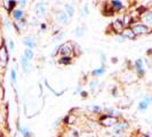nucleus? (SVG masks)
<instances>
[{"label":"nucleus","mask_w":152,"mask_h":137,"mask_svg":"<svg viewBox=\"0 0 152 137\" xmlns=\"http://www.w3.org/2000/svg\"><path fill=\"white\" fill-rule=\"evenodd\" d=\"M111 4H112V7L114 9H117V10H120V9L124 8V5H122L121 1H112Z\"/></svg>","instance_id":"obj_18"},{"label":"nucleus","mask_w":152,"mask_h":137,"mask_svg":"<svg viewBox=\"0 0 152 137\" xmlns=\"http://www.w3.org/2000/svg\"><path fill=\"white\" fill-rule=\"evenodd\" d=\"M89 109L96 112V111H99V110H101V106H99V105H91V106H89Z\"/></svg>","instance_id":"obj_31"},{"label":"nucleus","mask_w":152,"mask_h":137,"mask_svg":"<svg viewBox=\"0 0 152 137\" xmlns=\"http://www.w3.org/2000/svg\"><path fill=\"white\" fill-rule=\"evenodd\" d=\"M88 14H89L88 5H84V7H83V16H87Z\"/></svg>","instance_id":"obj_27"},{"label":"nucleus","mask_w":152,"mask_h":137,"mask_svg":"<svg viewBox=\"0 0 152 137\" xmlns=\"http://www.w3.org/2000/svg\"><path fill=\"white\" fill-rule=\"evenodd\" d=\"M23 44L26 46L29 49H32V48H34L37 46L36 40L32 38V37H24L23 38Z\"/></svg>","instance_id":"obj_8"},{"label":"nucleus","mask_w":152,"mask_h":137,"mask_svg":"<svg viewBox=\"0 0 152 137\" xmlns=\"http://www.w3.org/2000/svg\"><path fill=\"white\" fill-rule=\"evenodd\" d=\"M107 113V115H111V117H115V115H118V114H120L119 111H117V110H113V109H107L105 110Z\"/></svg>","instance_id":"obj_22"},{"label":"nucleus","mask_w":152,"mask_h":137,"mask_svg":"<svg viewBox=\"0 0 152 137\" xmlns=\"http://www.w3.org/2000/svg\"><path fill=\"white\" fill-rule=\"evenodd\" d=\"M143 21L146 23L148 25H152V12H146L143 15ZM145 24V25H146Z\"/></svg>","instance_id":"obj_14"},{"label":"nucleus","mask_w":152,"mask_h":137,"mask_svg":"<svg viewBox=\"0 0 152 137\" xmlns=\"http://www.w3.org/2000/svg\"><path fill=\"white\" fill-rule=\"evenodd\" d=\"M83 90V89H81V87H80V86H79V87H78V88H77V90L75 91V94H77V93H80V91Z\"/></svg>","instance_id":"obj_36"},{"label":"nucleus","mask_w":152,"mask_h":137,"mask_svg":"<svg viewBox=\"0 0 152 137\" xmlns=\"http://www.w3.org/2000/svg\"><path fill=\"white\" fill-rule=\"evenodd\" d=\"M115 40L121 44V42H125V41H126V38L121 34V36H117V37H115Z\"/></svg>","instance_id":"obj_29"},{"label":"nucleus","mask_w":152,"mask_h":137,"mask_svg":"<svg viewBox=\"0 0 152 137\" xmlns=\"http://www.w3.org/2000/svg\"><path fill=\"white\" fill-rule=\"evenodd\" d=\"M103 73H105V68H96V70L93 71V74H94V76H102Z\"/></svg>","instance_id":"obj_20"},{"label":"nucleus","mask_w":152,"mask_h":137,"mask_svg":"<svg viewBox=\"0 0 152 137\" xmlns=\"http://www.w3.org/2000/svg\"><path fill=\"white\" fill-rule=\"evenodd\" d=\"M75 34L77 37H83L84 36V29L81 26H77L76 30H75Z\"/></svg>","instance_id":"obj_21"},{"label":"nucleus","mask_w":152,"mask_h":137,"mask_svg":"<svg viewBox=\"0 0 152 137\" xmlns=\"http://www.w3.org/2000/svg\"><path fill=\"white\" fill-rule=\"evenodd\" d=\"M4 25H5V28H6L7 30H10V22H9L8 20H5V23H4Z\"/></svg>","instance_id":"obj_32"},{"label":"nucleus","mask_w":152,"mask_h":137,"mask_svg":"<svg viewBox=\"0 0 152 137\" xmlns=\"http://www.w3.org/2000/svg\"><path fill=\"white\" fill-rule=\"evenodd\" d=\"M16 26L18 28V30H23V29H25L26 24H25V22H23V21H18V22L16 23Z\"/></svg>","instance_id":"obj_25"},{"label":"nucleus","mask_w":152,"mask_h":137,"mask_svg":"<svg viewBox=\"0 0 152 137\" xmlns=\"http://www.w3.org/2000/svg\"><path fill=\"white\" fill-rule=\"evenodd\" d=\"M46 13H47V9H46L45 4L38 2V4L36 5V14H37V16L42 18V17L46 16Z\"/></svg>","instance_id":"obj_6"},{"label":"nucleus","mask_w":152,"mask_h":137,"mask_svg":"<svg viewBox=\"0 0 152 137\" xmlns=\"http://www.w3.org/2000/svg\"><path fill=\"white\" fill-rule=\"evenodd\" d=\"M18 129L21 131V134H22L24 137H31L32 136V134H31V131L28 128H25V127H21V126H18Z\"/></svg>","instance_id":"obj_17"},{"label":"nucleus","mask_w":152,"mask_h":137,"mask_svg":"<svg viewBox=\"0 0 152 137\" xmlns=\"http://www.w3.org/2000/svg\"><path fill=\"white\" fill-rule=\"evenodd\" d=\"M124 22H121L120 20H115L113 23H112V28H113V30L115 31V32H122L124 31Z\"/></svg>","instance_id":"obj_10"},{"label":"nucleus","mask_w":152,"mask_h":137,"mask_svg":"<svg viewBox=\"0 0 152 137\" xmlns=\"http://www.w3.org/2000/svg\"><path fill=\"white\" fill-rule=\"evenodd\" d=\"M63 36H64V33H60V34L56 37V40H61V39L63 38Z\"/></svg>","instance_id":"obj_35"},{"label":"nucleus","mask_w":152,"mask_h":137,"mask_svg":"<svg viewBox=\"0 0 152 137\" xmlns=\"http://www.w3.org/2000/svg\"><path fill=\"white\" fill-rule=\"evenodd\" d=\"M60 52H61L62 56H64V57H70V55H72V53H73V48H72V46L70 45L69 42H65V44L61 45Z\"/></svg>","instance_id":"obj_3"},{"label":"nucleus","mask_w":152,"mask_h":137,"mask_svg":"<svg viewBox=\"0 0 152 137\" xmlns=\"http://www.w3.org/2000/svg\"><path fill=\"white\" fill-rule=\"evenodd\" d=\"M101 123L103 126H107V127H110V126H113L114 123H117V119L114 117H111V115H104L102 119H101Z\"/></svg>","instance_id":"obj_5"},{"label":"nucleus","mask_w":152,"mask_h":137,"mask_svg":"<svg viewBox=\"0 0 152 137\" xmlns=\"http://www.w3.org/2000/svg\"><path fill=\"white\" fill-rule=\"evenodd\" d=\"M149 137H152V134H150V135H149Z\"/></svg>","instance_id":"obj_37"},{"label":"nucleus","mask_w":152,"mask_h":137,"mask_svg":"<svg viewBox=\"0 0 152 137\" xmlns=\"http://www.w3.org/2000/svg\"><path fill=\"white\" fill-rule=\"evenodd\" d=\"M127 128H128V123L127 122H117L113 126L112 131L115 135H121L122 133L125 131V129H127Z\"/></svg>","instance_id":"obj_4"},{"label":"nucleus","mask_w":152,"mask_h":137,"mask_svg":"<svg viewBox=\"0 0 152 137\" xmlns=\"http://www.w3.org/2000/svg\"><path fill=\"white\" fill-rule=\"evenodd\" d=\"M21 65H22L23 71H24L25 73H29L31 71V61H29V60H28L26 57H24V56L21 57Z\"/></svg>","instance_id":"obj_7"},{"label":"nucleus","mask_w":152,"mask_h":137,"mask_svg":"<svg viewBox=\"0 0 152 137\" xmlns=\"http://www.w3.org/2000/svg\"><path fill=\"white\" fill-rule=\"evenodd\" d=\"M15 5H16V1H5V7L7 8L8 10H10Z\"/></svg>","instance_id":"obj_23"},{"label":"nucleus","mask_w":152,"mask_h":137,"mask_svg":"<svg viewBox=\"0 0 152 137\" xmlns=\"http://www.w3.org/2000/svg\"><path fill=\"white\" fill-rule=\"evenodd\" d=\"M135 68H136L137 73L140 74H143L144 73V64H143V60L138 58L135 61Z\"/></svg>","instance_id":"obj_11"},{"label":"nucleus","mask_w":152,"mask_h":137,"mask_svg":"<svg viewBox=\"0 0 152 137\" xmlns=\"http://www.w3.org/2000/svg\"><path fill=\"white\" fill-rule=\"evenodd\" d=\"M144 101L148 103V104H149V103H151V102H152V97H151V96H146Z\"/></svg>","instance_id":"obj_33"},{"label":"nucleus","mask_w":152,"mask_h":137,"mask_svg":"<svg viewBox=\"0 0 152 137\" xmlns=\"http://www.w3.org/2000/svg\"><path fill=\"white\" fill-rule=\"evenodd\" d=\"M10 79H12V82L15 85L16 84V71L14 68L10 71Z\"/></svg>","instance_id":"obj_24"},{"label":"nucleus","mask_w":152,"mask_h":137,"mask_svg":"<svg viewBox=\"0 0 152 137\" xmlns=\"http://www.w3.org/2000/svg\"><path fill=\"white\" fill-rule=\"evenodd\" d=\"M57 21L61 23V24H68L69 22V16L66 15V13L65 12H63V10H61V12H58L57 13Z\"/></svg>","instance_id":"obj_9"},{"label":"nucleus","mask_w":152,"mask_h":137,"mask_svg":"<svg viewBox=\"0 0 152 137\" xmlns=\"http://www.w3.org/2000/svg\"><path fill=\"white\" fill-rule=\"evenodd\" d=\"M23 16H24V13H23V10H21V9L13 10V17L15 18L16 21H22Z\"/></svg>","instance_id":"obj_12"},{"label":"nucleus","mask_w":152,"mask_h":137,"mask_svg":"<svg viewBox=\"0 0 152 137\" xmlns=\"http://www.w3.org/2000/svg\"><path fill=\"white\" fill-rule=\"evenodd\" d=\"M8 64V52L7 47L2 45L0 47V68H5Z\"/></svg>","instance_id":"obj_1"},{"label":"nucleus","mask_w":152,"mask_h":137,"mask_svg":"<svg viewBox=\"0 0 152 137\" xmlns=\"http://www.w3.org/2000/svg\"><path fill=\"white\" fill-rule=\"evenodd\" d=\"M18 4H21V6H22V7H25V6H26V4H28V1H18Z\"/></svg>","instance_id":"obj_34"},{"label":"nucleus","mask_w":152,"mask_h":137,"mask_svg":"<svg viewBox=\"0 0 152 137\" xmlns=\"http://www.w3.org/2000/svg\"><path fill=\"white\" fill-rule=\"evenodd\" d=\"M122 36L125 37V38L127 39H134L136 36L134 34V32L132 31V29H125V30L122 31Z\"/></svg>","instance_id":"obj_13"},{"label":"nucleus","mask_w":152,"mask_h":137,"mask_svg":"<svg viewBox=\"0 0 152 137\" xmlns=\"http://www.w3.org/2000/svg\"><path fill=\"white\" fill-rule=\"evenodd\" d=\"M8 45H9V49H10L12 52L15 49V45H14V41H13V40H9V41H8Z\"/></svg>","instance_id":"obj_30"},{"label":"nucleus","mask_w":152,"mask_h":137,"mask_svg":"<svg viewBox=\"0 0 152 137\" xmlns=\"http://www.w3.org/2000/svg\"><path fill=\"white\" fill-rule=\"evenodd\" d=\"M148 106H149V104H148L144 99H143V101H141V102H140V104H138V110H141V111H145V110L148 109Z\"/></svg>","instance_id":"obj_19"},{"label":"nucleus","mask_w":152,"mask_h":137,"mask_svg":"<svg viewBox=\"0 0 152 137\" xmlns=\"http://www.w3.org/2000/svg\"><path fill=\"white\" fill-rule=\"evenodd\" d=\"M64 8H65V13H66V15H68L69 17H72V16L75 15V7H73L72 5L66 4Z\"/></svg>","instance_id":"obj_15"},{"label":"nucleus","mask_w":152,"mask_h":137,"mask_svg":"<svg viewBox=\"0 0 152 137\" xmlns=\"http://www.w3.org/2000/svg\"><path fill=\"white\" fill-rule=\"evenodd\" d=\"M132 31L134 32V34H135V36H141V34H145V33H148L149 28H148V25H145V24L137 23V24H134V25H133Z\"/></svg>","instance_id":"obj_2"},{"label":"nucleus","mask_w":152,"mask_h":137,"mask_svg":"<svg viewBox=\"0 0 152 137\" xmlns=\"http://www.w3.org/2000/svg\"><path fill=\"white\" fill-rule=\"evenodd\" d=\"M24 57H26L29 61L31 60H33V57H34V53H33V50L32 49H29V48H26V49H24V55H23Z\"/></svg>","instance_id":"obj_16"},{"label":"nucleus","mask_w":152,"mask_h":137,"mask_svg":"<svg viewBox=\"0 0 152 137\" xmlns=\"http://www.w3.org/2000/svg\"><path fill=\"white\" fill-rule=\"evenodd\" d=\"M84 137H91V136H87V135H86V136H84Z\"/></svg>","instance_id":"obj_38"},{"label":"nucleus","mask_w":152,"mask_h":137,"mask_svg":"<svg viewBox=\"0 0 152 137\" xmlns=\"http://www.w3.org/2000/svg\"><path fill=\"white\" fill-rule=\"evenodd\" d=\"M70 62H71V58L70 57H64V56L60 60V63H62V64H70Z\"/></svg>","instance_id":"obj_26"},{"label":"nucleus","mask_w":152,"mask_h":137,"mask_svg":"<svg viewBox=\"0 0 152 137\" xmlns=\"http://www.w3.org/2000/svg\"><path fill=\"white\" fill-rule=\"evenodd\" d=\"M97 86H99V82H97V81H91V90L94 91L96 88H97Z\"/></svg>","instance_id":"obj_28"}]
</instances>
